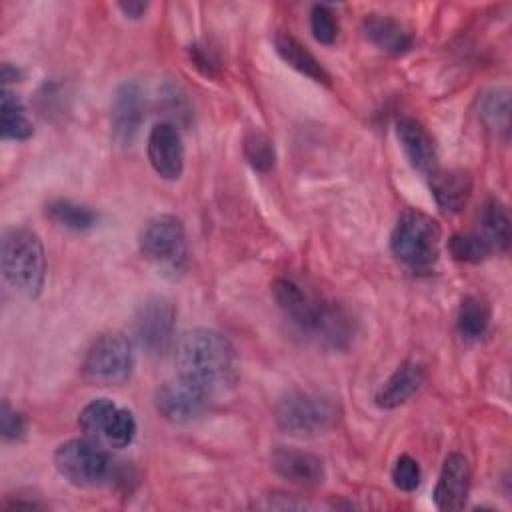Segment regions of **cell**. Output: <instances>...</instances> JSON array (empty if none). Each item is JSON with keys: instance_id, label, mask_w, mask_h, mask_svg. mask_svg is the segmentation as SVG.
Returning a JSON list of instances; mask_svg holds the SVG:
<instances>
[{"instance_id": "obj_1", "label": "cell", "mask_w": 512, "mask_h": 512, "mask_svg": "<svg viewBox=\"0 0 512 512\" xmlns=\"http://www.w3.org/2000/svg\"><path fill=\"white\" fill-rule=\"evenodd\" d=\"M178 376L202 388L208 396L236 382V352L226 336L210 328L188 330L176 344Z\"/></svg>"}, {"instance_id": "obj_2", "label": "cell", "mask_w": 512, "mask_h": 512, "mask_svg": "<svg viewBox=\"0 0 512 512\" xmlns=\"http://www.w3.org/2000/svg\"><path fill=\"white\" fill-rule=\"evenodd\" d=\"M274 300L284 316L306 334L330 346H342L352 336V318L336 304L324 302L290 278H278L272 286Z\"/></svg>"}, {"instance_id": "obj_3", "label": "cell", "mask_w": 512, "mask_h": 512, "mask_svg": "<svg viewBox=\"0 0 512 512\" xmlns=\"http://www.w3.org/2000/svg\"><path fill=\"white\" fill-rule=\"evenodd\" d=\"M2 276L6 284L28 298L40 294L46 274V258L40 238L28 228L2 232Z\"/></svg>"}, {"instance_id": "obj_4", "label": "cell", "mask_w": 512, "mask_h": 512, "mask_svg": "<svg viewBox=\"0 0 512 512\" xmlns=\"http://www.w3.org/2000/svg\"><path fill=\"white\" fill-rule=\"evenodd\" d=\"M440 224L416 210L408 208L400 214L392 236V254L414 272H428L434 268L440 256Z\"/></svg>"}, {"instance_id": "obj_5", "label": "cell", "mask_w": 512, "mask_h": 512, "mask_svg": "<svg viewBox=\"0 0 512 512\" xmlns=\"http://www.w3.org/2000/svg\"><path fill=\"white\" fill-rule=\"evenodd\" d=\"M58 474L74 486H102L114 476V460L106 446L90 438H74L60 444L54 452Z\"/></svg>"}, {"instance_id": "obj_6", "label": "cell", "mask_w": 512, "mask_h": 512, "mask_svg": "<svg viewBox=\"0 0 512 512\" xmlns=\"http://www.w3.org/2000/svg\"><path fill=\"white\" fill-rule=\"evenodd\" d=\"M134 370V352L128 338L120 334L100 336L86 352L82 374L98 386L124 384Z\"/></svg>"}, {"instance_id": "obj_7", "label": "cell", "mask_w": 512, "mask_h": 512, "mask_svg": "<svg viewBox=\"0 0 512 512\" xmlns=\"http://www.w3.org/2000/svg\"><path fill=\"white\" fill-rule=\"evenodd\" d=\"M338 418L336 404L314 392L296 390L276 404V422L290 434H318L334 426Z\"/></svg>"}, {"instance_id": "obj_8", "label": "cell", "mask_w": 512, "mask_h": 512, "mask_svg": "<svg viewBox=\"0 0 512 512\" xmlns=\"http://www.w3.org/2000/svg\"><path fill=\"white\" fill-rule=\"evenodd\" d=\"M176 308L164 296L146 298L132 320L134 340L152 356H162L174 340Z\"/></svg>"}, {"instance_id": "obj_9", "label": "cell", "mask_w": 512, "mask_h": 512, "mask_svg": "<svg viewBox=\"0 0 512 512\" xmlns=\"http://www.w3.org/2000/svg\"><path fill=\"white\" fill-rule=\"evenodd\" d=\"M208 394L186 378L178 376L164 382L154 396L156 412L174 424H184L202 414L208 404Z\"/></svg>"}, {"instance_id": "obj_10", "label": "cell", "mask_w": 512, "mask_h": 512, "mask_svg": "<svg viewBox=\"0 0 512 512\" xmlns=\"http://www.w3.org/2000/svg\"><path fill=\"white\" fill-rule=\"evenodd\" d=\"M184 224L172 214H162L146 222L140 232V250L146 258L164 264H176L184 254Z\"/></svg>"}, {"instance_id": "obj_11", "label": "cell", "mask_w": 512, "mask_h": 512, "mask_svg": "<svg viewBox=\"0 0 512 512\" xmlns=\"http://www.w3.org/2000/svg\"><path fill=\"white\" fill-rule=\"evenodd\" d=\"M148 160L164 180H176L184 168V144L172 122L156 124L148 134Z\"/></svg>"}, {"instance_id": "obj_12", "label": "cell", "mask_w": 512, "mask_h": 512, "mask_svg": "<svg viewBox=\"0 0 512 512\" xmlns=\"http://www.w3.org/2000/svg\"><path fill=\"white\" fill-rule=\"evenodd\" d=\"M144 120V96L138 84L124 82L112 100V136L120 146H130Z\"/></svg>"}, {"instance_id": "obj_13", "label": "cell", "mask_w": 512, "mask_h": 512, "mask_svg": "<svg viewBox=\"0 0 512 512\" xmlns=\"http://www.w3.org/2000/svg\"><path fill=\"white\" fill-rule=\"evenodd\" d=\"M470 478L468 460L458 452L448 454L434 488V504L444 512L464 508L470 492Z\"/></svg>"}, {"instance_id": "obj_14", "label": "cell", "mask_w": 512, "mask_h": 512, "mask_svg": "<svg viewBox=\"0 0 512 512\" xmlns=\"http://www.w3.org/2000/svg\"><path fill=\"white\" fill-rule=\"evenodd\" d=\"M272 470L282 476L284 480L298 484V486H320L324 482V464L318 456L294 448L278 446L270 454Z\"/></svg>"}, {"instance_id": "obj_15", "label": "cell", "mask_w": 512, "mask_h": 512, "mask_svg": "<svg viewBox=\"0 0 512 512\" xmlns=\"http://www.w3.org/2000/svg\"><path fill=\"white\" fill-rule=\"evenodd\" d=\"M396 136L400 146L418 172H432L436 164V146L430 132L414 118H400L396 122Z\"/></svg>"}, {"instance_id": "obj_16", "label": "cell", "mask_w": 512, "mask_h": 512, "mask_svg": "<svg viewBox=\"0 0 512 512\" xmlns=\"http://www.w3.org/2000/svg\"><path fill=\"white\" fill-rule=\"evenodd\" d=\"M424 368L418 362L406 360L402 362L392 374L390 378L378 388L376 392V404L380 408H396L404 402H408L424 384Z\"/></svg>"}, {"instance_id": "obj_17", "label": "cell", "mask_w": 512, "mask_h": 512, "mask_svg": "<svg viewBox=\"0 0 512 512\" xmlns=\"http://www.w3.org/2000/svg\"><path fill=\"white\" fill-rule=\"evenodd\" d=\"M430 190L444 214H458L472 194V180L464 170L430 172Z\"/></svg>"}, {"instance_id": "obj_18", "label": "cell", "mask_w": 512, "mask_h": 512, "mask_svg": "<svg viewBox=\"0 0 512 512\" xmlns=\"http://www.w3.org/2000/svg\"><path fill=\"white\" fill-rule=\"evenodd\" d=\"M364 36L376 48L388 54H404L412 48V34L394 18L370 14L362 24Z\"/></svg>"}, {"instance_id": "obj_19", "label": "cell", "mask_w": 512, "mask_h": 512, "mask_svg": "<svg viewBox=\"0 0 512 512\" xmlns=\"http://www.w3.org/2000/svg\"><path fill=\"white\" fill-rule=\"evenodd\" d=\"M274 48L278 52V56L294 70H298L300 74L316 80V82H324L328 84L330 82V76L328 72L324 70V66L316 60V56L306 48L302 46L292 34L288 32H282L278 30L274 34Z\"/></svg>"}, {"instance_id": "obj_20", "label": "cell", "mask_w": 512, "mask_h": 512, "mask_svg": "<svg viewBox=\"0 0 512 512\" xmlns=\"http://www.w3.org/2000/svg\"><path fill=\"white\" fill-rule=\"evenodd\" d=\"M118 408L120 406H116L108 398H96V400L88 402L78 416V426L84 432V436L104 444V436H106L110 422Z\"/></svg>"}, {"instance_id": "obj_21", "label": "cell", "mask_w": 512, "mask_h": 512, "mask_svg": "<svg viewBox=\"0 0 512 512\" xmlns=\"http://www.w3.org/2000/svg\"><path fill=\"white\" fill-rule=\"evenodd\" d=\"M490 324V306L478 296H464L458 308V332L466 340L484 336Z\"/></svg>"}, {"instance_id": "obj_22", "label": "cell", "mask_w": 512, "mask_h": 512, "mask_svg": "<svg viewBox=\"0 0 512 512\" xmlns=\"http://www.w3.org/2000/svg\"><path fill=\"white\" fill-rule=\"evenodd\" d=\"M0 110V130L4 140H26L32 136V122L28 120L22 102L12 92H2Z\"/></svg>"}, {"instance_id": "obj_23", "label": "cell", "mask_w": 512, "mask_h": 512, "mask_svg": "<svg viewBox=\"0 0 512 512\" xmlns=\"http://www.w3.org/2000/svg\"><path fill=\"white\" fill-rule=\"evenodd\" d=\"M48 218L72 232H84L96 224V214L82 204H76L72 200H54L46 206Z\"/></svg>"}, {"instance_id": "obj_24", "label": "cell", "mask_w": 512, "mask_h": 512, "mask_svg": "<svg viewBox=\"0 0 512 512\" xmlns=\"http://www.w3.org/2000/svg\"><path fill=\"white\" fill-rule=\"evenodd\" d=\"M480 118L482 122L500 134H508L510 128V94L504 88H494L480 98Z\"/></svg>"}, {"instance_id": "obj_25", "label": "cell", "mask_w": 512, "mask_h": 512, "mask_svg": "<svg viewBox=\"0 0 512 512\" xmlns=\"http://www.w3.org/2000/svg\"><path fill=\"white\" fill-rule=\"evenodd\" d=\"M484 238L492 244L494 250H506L510 244V218L508 210L498 202L490 200L482 212Z\"/></svg>"}, {"instance_id": "obj_26", "label": "cell", "mask_w": 512, "mask_h": 512, "mask_svg": "<svg viewBox=\"0 0 512 512\" xmlns=\"http://www.w3.org/2000/svg\"><path fill=\"white\" fill-rule=\"evenodd\" d=\"M244 158L256 172H270L276 164V152L272 140L260 132V130H250L244 136Z\"/></svg>"}, {"instance_id": "obj_27", "label": "cell", "mask_w": 512, "mask_h": 512, "mask_svg": "<svg viewBox=\"0 0 512 512\" xmlns=\"http://www.w3.org/2000/svg\"><path fill=\"white\" fill-rule=\"evenodd\" d=\"M448 248L456 260L472 262V264L486 260L494 252L492 244L482 234H474V232L454 234L448 242Z\"/></svg>"}, {"instance_id": "obj_28", "label": "cell", "mask_w": 512, "mask_h": 512, "mask_svg": "<svg viewBox=\"0 0 512 512\" xmlns=\"http://www.w3.org/2000/svg\"><path fill=\"white\" fill-rule=\"evenodd\" d=\"M136 418L130 410L126 408H118L112 422H110V428L104 436V446L106 448H126L134 436H136Z\"/></svg>"}, {"instance_id": "obj_29", "label": "cell", "mask_w": 512, "mask_h": 512, "mask_svg": "<svg viewBox=\"0 0 512 512\" xmlns=\"http://www.w3.org/2000/svg\"><path fill=\"white\" fill-rule=\"evenodd\" d=\"M310 30L320 44H332L338 36V20L334 18V12L324 4H316L310 12Z\"/></svg>"}, {"instance_id": "obj_30", "label": "cell", "mask_w": 512, "mask_h": 512, "mask_svg": "<svg viewBox=\"0 0 512 512\" xmlns=\"http://www.w3.org/2000/svg\"><path fill=\"white\" fill-rule=\"evenodd\" d=\"M420 476L422 474H420L418 462L408 454L400 456L392 468V482L396 488H400L404 492L416 490L420 484Z\"/></svg>"}, {"instance_id": "obj_31", "label": "cell", "mask_w": 512, "mask_h": 512, "mask_svg": "<svg viewBox=\"0 0 512 512\" xmlns=\"http://www.w3.org/2000/svg\"><path fill=\"white\" fill-rule=\"evenodd\" d=\"M0 430L4 440H20L24 436V418L4 400L0 406Z\"/></svg>"}, {"instance_id": "obj_32", "label": "cell", "mask_w": 512, "mask_h": 512, "mask_svg": "<svg viewBox=\"0 0 512 512\" xmlns=\"http://www.w3.org/2000/svg\"><path fill=\"white\" fill-rule=\"evenodd\" d=\"M118 8L124 12V16L128 18H142L148 4L146 2H120Z\"/></svg>"}, {"instance_id": "obj_33", "label": "cell", "mask_w": 512, "mask_h": 512, "mask_svg": "<svg viewBox=\"0 0 512 512\" xmlns=\"http://www.w3.org/2000/svg\"><path fill=\"white\" fill-rule=\"evenodd\" d=\"M16 76H18L16 68H10V64H2V80L4 82H12V80H16Z\"/></svg>"}]
</instances>
